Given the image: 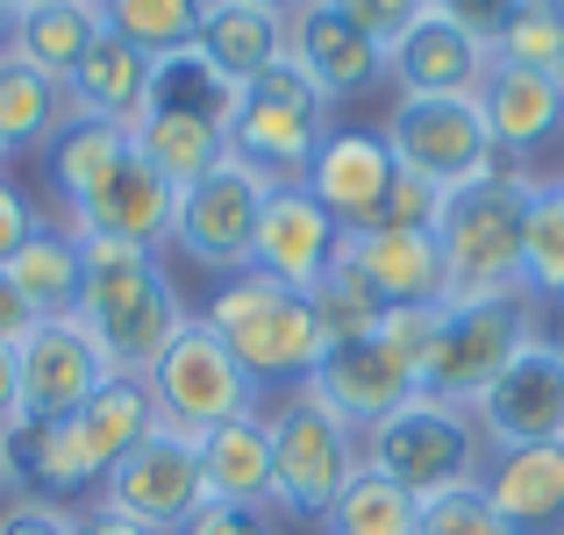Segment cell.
Masks as SVG:
<instances>
[{
	"mask_svg": "<svg viewBox=\"0 0 564 535\" xmlns=\"http://www.w3.org/2000/svg\"><path fill=\"white\" fill-rule=\"evenodd\" d=\"M436 8L451 14L457 29H471V36H479L486 51H494V43H500V29L514 22V8H522V0H436Z\"/></svg>",
	"mask_w": 564,
	"mask_h": 535,
	"instance_id": "46",
	"label": "cell"
},
{
	"mask_svg": "<svg viewBox=\"0 0 564 535\" xmlns=\"http://www.w3.org/2000/svg\"><path fill=\"white\" fill-rule=\"evenodd\" d=\"M14 357H22V422H72V414L115 379L100 343L79 329V315L36 321V329L14 343Z\"/></svg>",
	"mask_w": 564,
	"mask_h": 535,
	"instance_id": "14",
	"label": "cell"
},
{
	"mask_svg": "<svg viewBox=\"0 0 564 535\" xmlns=\"http://www.w3.org/2000/svg\"><path fill=\"white\" fill-rule=\"evenodd\" d=\"M414 535H514V522L486 500V485H457L443 500H422V528Z\"/></svg>",
	"mask_w": 564,
	"mask_h": 535,
	"instance_id": "39",
	"label": "cell"
},
{
	"mask_svg": "<svg viewBox=\"0 0 564 535\" xmlns=\"http://www.w3.org/2000/svg\"><path fill=\"white\" fill-rule=\"evenodd\" d=\"M301 186L329 207L336 229L358 236V229H379L386 221V200H393V186H400V157H393V143H386V129L336 122Z\"/></svg>",
	"mask_w": 564,
	"mask_h": 535,
	"instance_id": "13",
	"label": "cell"
},
{
	"mask_svg": "<svg viewBox=\"0 0 564 535\" xmlns=\"http://www.w3.org/2000/svg\"><path fill=\"white\" fill-rule=\"evenodd\" d=\"M543 336H551L557 357H564V301H557V307H543Z\"/></svg>",
	"mask_w": 564,
	"mask_h": 535,
	"instance_id": "50",
	"label": "cell"
},
{
	"mask_svg": "<svg viewBox=\"0 0 564 535\" xmlns=\"http://www.w3.org/2000/svg\"><path fill=\"white\" fill-rule=\"evenodd\" d=\"M494 65H522V72L557 79L564 72V0H522L494 43Z\"/></svg>",
	"mask_w": 564,
	"mask_h": 535,
	"instance_id": "38",
	"label": "cell"
},
{
	"mask_svg": "<svg viewBox=\"0 0 564 535\" xmlns=\"http://www.w3.org/2000/svg\"><path fill=\"white\" fill-rule=\"evenodd\" d=\"M344 264L379 293L386 307H443L451 301V264H443L436 229H358L344 236Z\"/></svg>",
	"mask_w": 564,
	"mask_h": 535,
	"instance_id": "19",
	"label": "cell"
},
{
	"mask_svg": "<svg viewBox=\"0 0 564 535\" xmlns=\"http://www.w3.org/2000/svg\"><path fill=\"white\" fill-rule=\"evenodd\" d=\"M29 329H36V315H29V301H22V293H14V279H8V264H0V343H22V336Z\"/></svg>",
	"mask_w": 564,
	"mask_h": 535,
	"instance_id": "47",
	"label": "cell"
},
{
	"mask_svg": "<svg viewBox=\"0 0 564 535\" xmlns=\"http://www.w3.org/2000/svg\"><path fill=\"white\" fill-rule=\"evenodd\" d=\"M100 507L129 514L151 535H180L193 514L207 507V479H200V443L180 436V428L158 422L122 465L100 479Z\"/></svg>",
	"mask_w": 564,
	"mask_h": 535,
	"instance_id": "11",
	"label": "cell"
},
{
	"mask_svg": "<svg viewBox=\"0 0 564 535\" xmlns=\"http://www.w3.org/2000/svg\"><path fill=\"white\" fill-rule=\"evenodd\" d=\"M8 465H14V493L65 500V507L72 500H100V465L72 436V422H14L8 428Z\"/></svg>",
	"mask_w": 564,
	"mask_h": 535,
	"instance_id": "23",
	"label": "cell"
},
{
	"mask_svg": "<svg viewBox=\"0 0 564 535\" xmlns=\"http://www.w3.org/2000/svg\"><path fill=\"white\" fill-rule=\"evenodd\" d=\"M151 428H158V400H151V385H143V379H122V371H115V379L100 385V393L86 400L79 414H72V436L86 443V457L100 465V479H108V471L122 465V457L137 450Z\"/></svg>",
	"mask_w": 564,
	"mask_h": 535,
	"instance_id": "31",
	"label": "cell"
},
{
	"mask_svg": "<svg viewBox=\"0 0 564 535\" xmlns=\"http://www.w3.org/2000/svg\"><path fill=\"white\" fill-rule=\"evenodd\" d=\"M451 307V301H443ZM443 307H386V321H379V336L393 343L400 357H408L414 371L429 364V350H436V336H443Z\"/></svg>",
	"mask_w": 564,
	"mask_h": 535,
	"instance_id": "41",
	"label": "cell"
},
{
	"mask_svg": "<svg viewBox=\"0 0 564 535\" xmlns=\"http://www.w3.org/2000/svg\"><path fill=\"white\" fill-rule=\"evenodd\" d=\"M529 336H543V307L529 301V293L451 301V307H443V336H436V350H429V364H422V393L471 407Z\"/></svg>",
	"mask_w": 564,
	"mask_h": 535,
	"instance_id": "8",
	"label": "cell"
},
{
	"mask_svg": "<svg viewBox=\"0 0 564 535\" xmlns=\"http://www.w3.org/2000/svg\"><path fill=\"white\" fill-rule=\"evenodd\" d=\"M36 229H43L36 200H29V193L14 186L8 172H0V264H8V258H14V250H22V243H29Z\"/></svg>",
	"mask_w": 564,
	"mask_h": 535,
	"instance_id": "44",
	"label": "cell"
},
{
	"mask_svg": "<svg viewBox=\"0 0 564 535\" xmlns=\"http://www.w3.org/2000/svg\"><path fill=\"white\" fill-rule=\"evenodd\" d=\"M100 36H108V8H100V0H43V8L14 14V43L8 51H22L36 72H51V79L65 86Z\"/></svg>",
	"mask_w": 564,
	"mask_h": 535,
	"instance_id": "30",
	"label": "cell"
},
{
	"mask_svg": "<svg viewBox=\"0 0 564 535\" xmlns=\"http://www.w3.org/2000/svg\"><path fill=\"white\" fill-rule=\"evenodd\" d=\"M336 129V100L307 79L293 57H279L272 72L236 94V114H229V157H243L250 172H264L272 186H301L315 151L329 143Z\"/></svg>",
	"mask_w": 564,
	"mask_h": 535,
	"instance_id": "6",
	"label": "cell"
},
{
	"mask_svg": "<svg viewBox=\"0 0 564 535\" xmlns=\"http://www.w3.org/2000/svg\"><path fill=\"white\" fill-rule=\"evenodd\" d=\"M486 450H529V443H564V357L551 336H529L500 364V379L471 400Z\"/></svg>",
	"mask_w": 564,
	"mask_h": 535,
	"instance_id": "12",
	"label": "cell"
},
{
	"mask_svg": "<svg viewBox=\"0 0 564 535\" xmlns=\"http://www.w3.org/2000/svg\"><path fill=\"white\" fill-rule=\"evenodd\" d=\"M79 535H151V528H137L129 514H115V507H100V500H86V507H79Z\"/></svg>",
	"mask_w": 564,
	"mask_h": 535,
	"instance_id": "49",
	"label": "cell"
},
{
	"mask_svg": "<svg viewBox=\"0 0 564 535\" xmlns=\"http://www.w3.org/2000/svg\"><path fill=\"white\" fill-rule=\"evenodd\" d=\"M129 157V129L115 122H94V114H72L65 129L51 137V151H43V172H51V200L57 215L51 221H72L86 200H94V186L108 178L115 165Z\"/></svg>",
	"mask_w": 564,
	"mask_h": 535,
	"instance_id": "28",
	"label": "cell"
},
{
	"mask_svg": "<svg viewBox=\"0 0 564 535\" xmlns=\"http://www.w3.org/2000/svg\"><path fill=\"white\" fill-rule=\"evenodd\" d=\"M272 200V178L250 172L243 157L215 165L200 186L180 193V215H172V250L207 279L250 272V250H258V215Z\"/></svg>",
	"mask_w": 564,
	"mask_h": 535,
	"instance_id": "10",
	"label": "cell"
},
{
	"mask_svg": "<svg viewBox=\"0 0 564 535\" xmlns=\"http://www.w3.org/2000/svg\"><path fill=\"white\" fill-rule=\"evenodd\" d=\"M172 215H180V186H165V178L137 157V143H129V157L100 178L94 200H86L65 229L72 236H100V243H129V250H158V258H165L172 250Z\"/></svg>",
	"mask_w": 564,
	"mask_h": 535,
	"instance_id": "17",
	"label": "cell"
},
{
	"mask_svg": "<svg viewBox=\"0 0 564 535\" xmlns=\"http://www.w3.org/2000/svg\"><path fill=\"white\" fill-rule=\"evenodd\" d=\"M151 72H158V57H143L137 43H122V36L108 29V36H100L94 51L79 57V72L65 79L72 114H94V122L137 129L143 114H151Z\"/></svg>",
	"mask_w": 564,
	"mask_h": 535,
	"instance_id": "24",
	"label": "cell"
},
{
	"mask_svg": "<svg viewBox=\"0 0 564 535\" xmlns=\"http://www.w3.org/2000/svg\"><path fill=\"white\" fill-rule=\"evenodd\" d=\"M536 165H508L479 172L471 186L443 193L436 215V243L451 264V301H494V293H522V229H529V200H536Z\"/></svg>",
	"mask_w": 564,
	"mask_h": 535,
	"instance_id": "2",
	"label": "cell"
},
{
	"mask_svg": "<svg viewBox=\"0 0 564 535\" xmlns=\"http://www.w3.org/2000/svg\"><path fill=\"white\" fill-rule=\"evenodd\" d=\"M8 43H14V8L0 0V51H8Z\"/></svg>",
	"mask_w": 564,
	"mask_h": 535,
	"instance_id": "52",
	"label": "cell"
},
{
	"mask_svg": "<svg viewBox=\"0 0 564 535\" xmlns=\"http://www.w3.org/2000/svg\"><path fill=\"white\" fill-rule=\"evenodd\" d=\"M486 72H494V51H486L471 29H457L436 0H429L422 22L386 51V86H393V94H479Z\"/></svg>",
	"mask_w": 564,
	"mask_h": 535,
	"instance_id": "20",
	"label": "cell"
},
{
	"mask_svg": "<svg viewBox=\"0 0 564 535\" xmlns=\"http://www.w3.org/2000/svg\"><path fill=\"white\" fill-rule=\"evenodd\" d=\"M336 258H344V229L329 221V207L307 186H272V200H264V215H258L250 272L279 279V286H293V293H315Z\"/></svg>",
	"mask_w": 564,
	"mask_h": 535,
	"instance_id": "15",
	"label": "cell"
},
{
	"mask_svg": "<svg viewBox=\"0 0 564 535\" xmlns=\"http://www.w3.org/2000/svg\"><path fill=\"white\" fill-rule=\"evenodd\" d=\"M486 436L471 422V407L436 393H414L400 414H386L379 428H365V465L386 471L400 493L414 500H443L457 485H479L486 479Z\"/></svg>",
	"mask_w": 564,
	"mask_h": 535,
	"instance_id": "5",
	"label": "cell"
},
{
	"mask_svg": "<svg viewBox=\"0 0 564 535\" xmlns=\"http://www.w3.org/2000/svg\"><path fill=\"white\" fill-rule=\"evenodd\" d=\"M8 279L14 293L29 301L36 321H57V315H79V286H86V258H79V236L65 221L43 215V229L29 236L22 250L8 258Z\"/></svg>",
	"mask_w": 564,
	"mask_h": 535,
	"instance_id": "29",
	"label": "cell"
},
{
	"mask_svg": "<svg viewBox=\"0 0 564 535\" xmlns=\"http://www.w3.org/2000/svg\"><path fill=\"white\" fill-rule=\"evenodd\" d=\"M0 535H79V507L36 500V493H8L0 500Z\"/></svg>",
	"mask_w": 564,
	"mask_h": 535,
	"instance_id": "40",
	"label": "cell"
},
{
	"mask_svg": "<svg viewBox=\"0 0 564 535\" xmlns=\"http://www.w3.org/2000/svg\"><path fill=\"white\" fill-rule=\"evenodd\" d=\"M236 94H243V86H229L200 51H193V43H186V51H172V57H158V72H151V108L158 114H193V122L229 129Z\"/></svg>",
	"mask_w": 564,
	"mask_h": 535,
	"instance_id": "33",
	"label": "cell"
},
{
	"mask_svg": "<svg viewBox=\"0 0 564 535\" xmlns=\"http://www.w3.org/2000/svg\"><path fill=\"white\" fill-rule=\"evenodd\" d=\"M180 535H286V528H279L272 507H215V500H207Z\"/></svg>",
	"mask_w": 564,
	"mask_h": 535,
	"instance_id": "43",
	"label": "cell"
},
{
	"mask_svg": "<svg viewBox=\"0 0 564 535\" xmlns=\"http://www.w3.org/2000/svg\"><path fill=\"white\" fill-rule=\"evenodd\" d=\"M264 428H272V514L279 522H329L344 485L365 471V428H350L315 385L272 393Z\"/></svg>",
	"mask_w": 564,
	"mask_h": 535,
	"instance_id": "3",
	"label": "cell"
},
{
	"mask_svg": "<svg viewBox=\"0 0 564 535\" xmlns=\"http://www.w3.org/2000/svg\"><path fill=\"white\" fill-rule=\"evenodd\" d=\"M386 143H393L400 172L429 178L436 193H457L500 165L479 94H400L386 108Z\"/></svg>",
	"mask_w": 564,
	"mask_h": 535,
	"instance_id": "9",
	"label": "cell"
},
{
	"mask_svg": "<svg viewBox=\"0 0 564 535\" xmlns=\"http://www.w3.org/2000/svg\"><path fill=\"white\" fill-rule=\"evenodd\" d=\"M250 8H272V14H293V8H307V0H250Z\"/></svg>",
	"mask_w": 564,
	"mask_h": 535,
	"instance_id": "53",
	"label": "cell"
},
{
	"mask_svg": "<svg viewBox=\"0 0 564 535\" xmlns=\"http://www.w3.org/2000/svg\"><path fill=\"white\" fill-rule=\"evenodd\" d=\"M551 178H557V186H564V165H557V172H551Z\"/></svg>",
	"mask_w": 564,
	"mask_h": 535,
	"instance_id": "55",
	"label": "cell"
},
{
	"mask_svg": "<svg viewBox=\"0 0 564 535\" xmlns=\"http://www.w3.org/2000/svg\"><path fill=\"white\" fill-rule=\"evenodd\" d=\"M557 86H564V72H557Z\"/></svg>",
	"mask_w": 564,
	"mask_h": 535,
	"instance_id": "57",
	"label": "cell"
},
{
	"mask_svg": "<svg viewBox=\"0 0 564 535\" xmlns=\"http://www.w3.org/2000/svg\"><path fill=\"white\" fill-rule=\"evenodd\" d=\"M200 479L215 507H272V428L264 407L200 436Z\"/></svg>",
	"mask_w": 564,
	"mask_h": 535,
	"instance_id": "26",
	"label": "cell"
},
{
	"mask_svg": "<svg viewBox=\"0 0 564 535\" xmlns=\"http://www.w3.org/2000/svg\"><path fill=\"white\" fill-rule=\"evenodd\" d=\"M100 8H108V29L122 43H137L143 57H172L200 36L207 0H100Z\"/></svg>",
	"mask_w": 564,
	"mask_h": 535,
	"instance_id": "37",
	"label": "cell"
},
{
	"mask_svg": "<svg viewBox=\"0 0 564 535\" xmlns=\"http://www.w3.org/2000/svg\"><path fill=\"white\" fill-rule=\"evenodd\" d=\"M436 215H443V193L429 186V178H408V172H400L393 200H386V221H393V229H436Z\"/></svg>",
	"mask_w": 564,
	"mask_h": 535,
	"instance_id": "45",
	"label": "cell"
},
{
	"mask_svg": "<svg viewBox=\"0 0 564 535\" xmlns=\"http://www.w3.org/2000/svg\"><path fill=\"white\" fill-rule=\"evenodd\" d=\"M193 51H200L229 86H250L258 72H272L279 57H286V14L250 8V0H207Z\"/></svg>",
	"mask_w": 564,
	"mask_h": 535,
	"instance_id": "25",
	"label": "cell"
},
{
	"mask_svg": "<svg viewBox=\"0 0 564 535\" xmlns=\"http://www.w3.org/2000/svg\"><path fill=\"white\" fill-rule=\"evenodd\" d=\"M129 143H137V157L151 165L165 186H200L215 165H229V129L215 122H193V114H143L137 129H129Z\"/></svg>",
	"mask_w": 564,
	"mask_h": 535,
	"instance_id": "32",
	"label": "cell"
},
{
	"mask_svg": "<svg viewBox=\"0 0 564 535\" xmlns=\"http://www.w3.org/2000/svg\"><path fill=\"white\" fill-rule=\"evenodd\" d=\"M286 57L322 86L329 100H365L386 86V43H372L344 8L307 0L286 14Z\"/></svg>",
	"mask_w": 564,
	"mask_h": 535,
	"instance_id": "16",
	"label": "cell"
},
{
	"mask_svg": "<svg viewBox=\"0 0 564 535\" xmlns=\"http://www.w3.org/2000/svg\"><path fill=\"white\" fill-rule=\"evenodd\" d=\"M22 422V357L0 343V428Z\"/></svg>",
	"mask_w": 564,
	"mask_h": 535,
	"instance_id": "48",
	"label": "cell"
},
{
	"mask_svg": "<svg viewBox=\"0 0 564 535\" xmlns=\"http://www.w3.org/2000/svg\"><path fill=\"white\" fill-rule=\"evenodd\" d=\"M200 321L229 343V357L258 379L264 400L286 393V385H307V379H315V364H322V329H315L307 293L279 286V279H264V272L215 279Z\"/></svg>",
	"mask_w": 564,
	"mask_h": 535,
	"instance_id": "4",
	"label": "cell"
},
{
	"mask_svg": "<svg viewBox=\"0 0 564 535\" xmlns=\"http://www.w3.org/2000/svg\"><path fill=\"white\" fill-rule=\"evenodd\" d=\"M143 385H151V400H158V422L180 428V436H193V443H200L207 428L243 422V414H258V407H264L258 379L236 364L229 343H221V336L207 329L200 315H193L186 329L165 343V357L143 371Z\"/></svg>",
	"mask_w": 564,
	"mask_h": 535,
	"instance_id": "7",
	"label": "cell"
},
{
	"mask_svg": "<svg viewBox=\"0 0 564 535\" xmlns=\"http://www.w3.org/2000/svg\"><path fill=\"white\" fill-rule=\"evenodd\" d=\"M522 293L536 307L564 301V186L551 172L536 178V200H529V229H522Z\"/></svg>",
	"mask_w": 564,
	"mask_h": 535,
	"instance_id": "35",
	"label": "cell"
},
{
	"mask_svg": "<svg viewBox=\"0 0 564 535\" xmlns=\"http://www.w3.org/2000/svg\"><path fill=\"white\" fill-rule=\"evenodd\" d=\"M86 258V286H79V329L100 343L108 371L143 379V371L165 357V343L193 321V307L180 301L165 258L158 250H129V243H100L79 236Z\"/></svg>",
	"mask_w": 564,
	"mask_h": 535,
	"instance_id": "1",
	"label": "cell"
},
{
	"mask_svg": "<svg viewBox=\"0 0 564 535\" xmlns=\"http://www.w3.org/2000/svg\"><path fill=\"white\" fill-rule=\"evenodd\" d=\"M307 385H315V393L329 400L350 428H379L386 414H400L414 393H422V371L386 343V336H365V343L322 350V364H315V379H307Z\"/></svg>",
	"mask_w": 564,
	"mask_h": 535,
	"instance_id": "18",
	"label": "cell"
},
{
	"mask_svg": "<svg viewBox=\"0 0 564 535\" xmlns=\"http://www.w3.org/2000/svg\"><path fill=\"white\" fill-rule=\"evenodd\" d=\"M0 172H8V151H0Z\"/></svg>",
	"mask_w": 564,
	"mask_h": 535,
	"instance_id": "56",
	"label": "cell"
},
{
	"mask_svg": "<svg viewBox=\"0 0 564 535\" xmlns=\"http://www.w3.org/2000/svg\"><path fill=\"white\" fill-rule=\"evenodd\" d=\"M486 500L514 522V535H564V443L486 457Z\"/></svg>",
	"mask_w": 564,
	"mask_h": 535,
	"instance_id": "22",
	"label": "cell"
},
{
	"mask_svg": "<svg viewBox=\"0 0 564 535\" xmlns=\"http://www.w3.org/2000/svg\"><path fill=\"white\" fill-rule=\"evenodd\" d=\"M307 307H315L322 350H336V343H365V336H379V321H386V301H379L372 286H365L358 272H350L344 258L329 264V279H322L315 293H307Z\"/></svg>",
	"mask_w": 564,
	"mask_h": 535,
	"instance_id": "36",
	"label": "cell"
},
{
	"mask_svg": "<svg viewBox=\"0 0 564 535\" xmlns=\"http://www.w3.org/2000/svg\"><path fill=\"white\" fill-rule=\"evenodd\" d=\"M329 8H344L350 22L365 29V36H372V43H386V51H393V43L408 36L414 22H422V8H429V0H329Z\"/></svg>",
	"mask_w": 564,
	"mask_h": 535,
	"instance_id": "42",
	"label": "cell"
},
{
	"mask_svg": "<svg viewBox=\"0 0 564 535\" xmlns=\"http://www.w3.org/2000/svg\"><path fill=\"white\" fill-rule=\"evenodd\" d=\"M479 108H486V129H494V151L508 165H536L564 137V86L543 79V72L494 65L479 86Z\"/></svg>",
	"mask_w": 564,
	"mask_h": 535,
	"instance_id": "21",
	"label": "cell"
},
{
	"mask_svg": "<svg viewBox=\"0 0 564 535\" xmlns=\"http://www.w3.org/2000/svg\"><path fill=\"white\" fill-rule=\"evenodd\" d=\"M8 8H14V14H29V8H43V0H8Z\"/></svg>",
	"mask_w": 564,
	"mask_h": 535,
	"instance_id": "54",
	"label": "cell"
},
{
	"mask_svg": "<svg viewBox=\"0 0 564 535\" xmlns=\"http://www.w3.org/2000/svg\"><path fill=\"white\" fill-rule=\"evenodd\" d=\"M72 122V94L36 72L22 51H0V151L8 157H43L51 137Z\"/></svg>",
	"mask_w": 564,
	"mask_h": 535,
	"instance_id": "27",
	"label": "cell"
},
{
	"mask_svg": "<svg viewBox=\"0 0 564 535\" xmlns=\"http://www.w3.org/2000/svg\"><path fill=\"white\" fill-rule=\"evenodd\" d=\"M14 493V465H8V428H0V500Z\"/></svg>",
	"mask_w": 564,
	"mask_h": 535,
	"instance_id": "51",
	"label": "cell"
},
{
	"mask_svg": "<svg viewBox=\"0 0 564 535\" xmlns=\"http://www.w3.org/2000/svg\"><path fill=\"white\" fill-rule=\"evenodd\" d=\"M414 528H422V500L400 493L372 465L344 485V500H336L329 522H322V535H414Z\"/></svg>",
	"mask_w": 564,
	"mask_h": 535,
	"instance_id": "34",
	"label": "cell"
}]
</instances>
